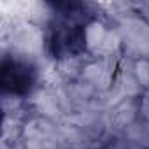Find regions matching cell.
Returning a JSON list of instances; mask_svg holds the SVG:
<instances>
[{
  "label": "cell",
  "instance_id": "cell-1",
  "mask_svg": "<svg viewBox=\"0 0 149 149\" xmlns=\"http://www.w3.org/2000/svg\"><path fill=\"white\" fill-rule=\"evenodd\" d=\"M11 39V47H13V53H16L18 56H28V58H33V56H39L40 51H42V30L32 23H26V21H14L13 23V28H9V32L6 30L4 37Z\"/></svg>",
  "mask_w": 149,
  "mask_h": 149
},
{
  "label": "cell",
  "instance_id": "cell-2",
  "mask_svg": "<svg viewBox=\"0 0 149 149\" xmlns=\"http://www.w3.org/2000/svg\"><path fill=\"white\" fill-rule=\"evenodd\" d=\"M121 40L130 54L149 58V23L139 18H125L119 28Z\"/></svg>",
  "mask_w": 149,
  "mask_h": 149
},
{
  "label": "cell",
  "instance_id": "cell-3",
  "mask_svg": "<svg viewBox=\"0 0 149 149\" xmlns=\"http://www.w3.org/2000/svg\"><path fill=\"white\" fill-rule=\"evenodd\" d=\"M116 56H105L100 61L88 63L83 72V81L95 86L98 91H107L112 84V74L116 68Z\"/></svg>",
  "mask_w": 149,
  "mask_h": 149
},
{
  "label": "cell",
  "instance_id": "cell-4",
  "mask_svg": "<svg viewBox=\"0 0 149 149\" xmlns=\"http://www.w3.org/2000/svg\"><path fill=\"white\" fill-rule=\"evenodd\" d=\"M135 114H137V107H135V102L132 98H126L119 104H116L105 116H104V121L109 128H116V130H121V128H128L132 123H135Z\"/></svg>",
  "mask_w": 149,
  "mask_h": 149
},
{
  "label": "cell",
  "instance_id": "cell-5",
  "mask_svg": "<svg viewBox=\"0 0 149 149\" xmlns=\"http://www.w3.org/2000/svg\"><path fill=\"white\" fill-rule=\"evenodd\" d=\"M35 109L47 119H54V118H61L63 114V105H61V98L58 91H49V90H40L33 95L32 98Z\"/></svg>",
  "mask_w": 149,
  "mask_h": 149
},
{
  "label": "cell",
  "instance_id": "cell-6",
  "mask_svg": "<svg viewBox=\"0 0 149 149\" xmlns=\"http://www.w3.org/2000/svg\"><path fill=\"white\" fill-rule=\"evenodd\" d=\"M56 130L58 126H54L49 119L35 118L25 125L23 135L25 139H56Z\"/></svg>",
  "mask_w": 149,
  "mask_h": 149
},
{
  "label": "cell",
  "instance_id": "cell-7",
  "mask_svg": "<svg viewBox=\"0 0 149 149\" xmlns=\"http://www.w3.org/2000/svg\"><path fill=\"white\" fill-rule=\"evenodd\" d=\"M56 140L58 144H63L65 147L79 149L86 142V133L84 130L74 126V125H60L56 130Z\"/></svg>",
  "mask_w": 149,
  "mask_h": 149
},
{
  "label": "cell",
  "instance_id": "cell-8",
  "mask_svg": "<svg viewBox=\"0 0 149 149\" xmlns=\"http://www.w3.org/2000/svg\"><path fill=\"white\" fill-rule=\"evenodd\" d=\"M107 28L100 23V21H91L86 28H84V42H86V47L93 53V54H98L104 40H105V35H107Z\"/></svg>",
  "mask_w": 149,
  "mask_h": 149
},
{
  "label": "cell",
  "instance_id": "cell-9",
  "mask_svg": "<svg viewBox=\"0 0 149 149\" xmlns=\"http://www.w3.org/2000/svg\"><path fill=\"white\" fill-rule=\"evenodd\" d=\"M56 67H58V72L61 77H77L79 74L83 76L86 65L83 67V58L79 56H65L63 60H60Z\"/></svg>",
  "mask_w": 149,
  "mask_h": 149
},
{
  "label": "cell",
  "instance_id": "cell-10",
  "mask_svg": "<svg viewBox=\"0 0 149 149\" xmlns=\"http://www.w3.org/2000/svg\"><path fill=\"white\" fill-rule=\"evenodd\" d=\"M126 139L140 147H149V130L144 123H132L126 130Z\"/></svg>",
  "mask_w": 149,
  "mask_h": 149
},
{
  "label": "cell",
  "instance_id": "cell-11",
  "mask_svg": "<svg viewBox=\"0 0 149 149\" xmlns=\"http://www.w3.org/2000/svg\"><path fill=\"white\" fill-rule=\"evenodd\" d=\"M2 132H4V142H13L18 137V133H19V123H18V119H14L13 116H6Z\"/></svg>",
  "mask_w": 149,
  "mask_h": 149
},
{
  "label": "cell",
  "instance_id": "cell-12",
  "mask_svg": "<svg viewBox=\"0 0 149 149\" xmlns=\"http://www.w3.org/2000/svg\"><path fill=\"white\" fill-rule=\"evenodd\" d=\"M133 74L140 86H149V61L147 60H139L133 63Z\"/></svg>",
  "mask_w": 149,
  "mask_h": 149
},
{
  "label": "cell",
  "instance_id": "cell-13",
  "mask_svg": "<svg viewBox=\"0 0 149 149\" xmlns=\"http://www.w3.org/2000/svg\"><path fill=\"white\" fill-rule=\"evenodd\" d=\"M25 149H58L56 139H25Z\"/></svg>",
  "mask_w": 149,
  "mask_h": 149
},
{
  "label": "cell",
  "instance_id": "cell-14",
  "mask_svg": "<svg viewBox=\"0 0 149 149\" xmlns=\"http://www.w3.org/2000/svg\"><path fill=\"white\" fill-rule=\"evenodd\" d=\"M140 112H142V116L149 121V97H144V98H142V102H140Z\"/></svg>",
  "mask_w": 149,
  "mask_h": 149
},
{
  "label": "cell",
  "instance_id": "cell-15",
  "mask_svg": "<svg viewBox=\"0 0 149 149\" xmlns=\"http://www.w3.org/2000/svg\"><path fill=\"white\" fill-rule=\"evenodd\" d=\"M109 149H128V147H126V144H125V142H114Z\"/></svg>",
  "mask_w": 149,
  "mask_h": 149
},
{
  "label": "cell",
  "instance_id": "cell-16",
  "mask_svg": "<svg viewBox=\"0 0 149 149\" xmlns=\"http://www.w3.org/2000/svg\"><path fill=\"white\" fill-rule=\"evenodd\" d=\"M146 125H147V130H149V121H147V123H146Z\"/></svg>",
  "mask_w": 149,
  "mask_h": 149
}]
</instances>
